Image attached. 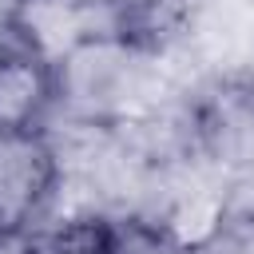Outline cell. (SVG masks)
I'll list each match as a JSON object with an SVG mask.
<instances>
[{"label": "cell", "mask_w": 254, "mask_h": 254, "mask_svg": "<svg viewBox=\"0 0 254 254\" xmlns=\"http://www.w3.org/2000/svg\"><path fill=\"white\" fill-rule=\"evenodd\" d=\"M60 151L48 135L0 139V246L32 234L56 206Z\"/></svg>", "instance_id": "1"}, {"label": "cell", "mask_w": 254, "mask_h": 254, "mask_svg": "<svg viewBox=\"0 0 254 254\" xmlns=\"http://www.w3.org/2000/svg\"><path fill=\"white\" fill-rule=\"evenodd\" d=\"M56 111H60L56 60L44 56L20 32L0 36V139L48 135Z\"/></svg>", "instance_id": "2"}, {"label": "cell", "mask_w": 254, "mask_h": 254, "mask_svg": "<svg viewBox=\"0 0 254 254\" xmlns=\"http://www.w3.org/2000/svg\"><path fill=\"white\" fill-rule=\"evenodd\" d=\"M20 254H127V230L95 206H75L24 234Z\"/></svg>", "instance_id": "3"}, {"label": "cell", "mask_w": 254, "mask_h": 254, "mask_svg": "<svg viewBox=\"0 0 254 254\" xmlns=\"http://www.w3.org/2000/svg\"><path fill=\"white\" fill-rule=\"evenodd\" d=\"M28 4H32V0H0V36L20 32V20H24Z\"/></svg>", "instance_id": "4"}]
</instances>
